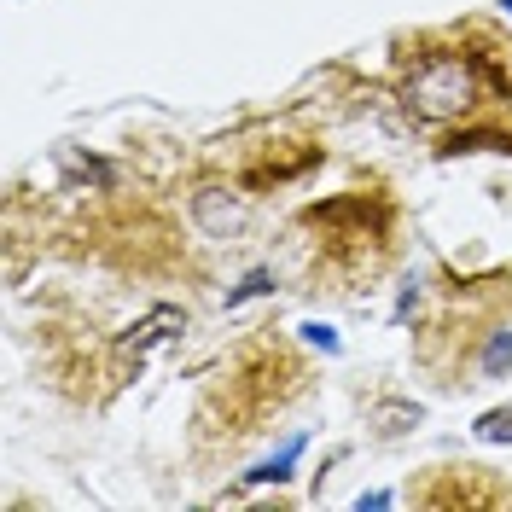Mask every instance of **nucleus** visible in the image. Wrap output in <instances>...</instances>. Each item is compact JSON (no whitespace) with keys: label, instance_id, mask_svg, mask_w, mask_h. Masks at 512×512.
Instances as JSON below:
<instances>
[{"label":"nucleus","instance_id":"1","mask_svg":"<svg viewBox=\"0 0 512 512\" xmlns=\"http://www.w3.org/2000/svg\"><path fill=\"white\" fill-rule=\"evenodd\" d=\"M408 111L425 117V123H454V117H466L472 105H478V76H472V64L454 59V53H437V59L414 64V76H408Z\"/></svg>","mask_w":512,"mask_h":512},{"label":"nucleus","instance_id":"5","mask_svg":"<svg viewBox=\"0 0 512 512\" xmlns=\"http://www.w3.org/2000/svg\"><path fill=\"white\" fill-rule=\"evenodd\" d=\"M478 437H483V443H512V408L483 414V419H478Z\"/></svg>","mask_w":512,"mask_h":512},{"label":"nucleus","instance_id":"6","mask_svg":"<svg viewBox=\"0 0 512 512\" xmlns=\"http://www.w3.org/2000/svg\"><path fill=\"white\" fill-rule=\"evenodd\" d=\"M297 448H303V443H286V448H280V460H268V466H256V472H251V483L286 478V472H291V460H297Z\"/></svg>","mask_w":512,"mask_h":512},{"label":"nucleus","instance_id":"7","mask_svg":"<svg viewBox=\"0 0 512 512\" xmlns=\"http://www.w3.org/2000/svg\"><path fill=\"white\" fill-rule=\"evenodd\" d=\"M256 291H268V274H262V268H256V274H251L239 291H227V309H233V303H245V297H256Z\"/></svg>","mask_w":512,"mask_h":512},{"label":"nucleus","instance_id":"2","mask_svg":"<svg viewBox=\"0 0 512 512\" xmlns=\"http://www.w3.org/2000/svg\"><path fill=\"white\" fill-rule=\"evenodd\" d=\"M192 222L204 227L210 239H233L245 227V204H239V192H227V187H198L192 192Z\"/></svg>","mask_w":512,"mask_h":512},{"label":"nucleus","instance_id":"4","mask_svg":"<svg viewBox=\"0 0 512 512\" xmlns=\"http://www.w3.org/2000/svg\"><path fill=\"white\" fill-rule=\"evenodd\" d=\"M507 367H512V332H495V344L483 350V373H489V379H501Z\"/></svg>","mask_w":512,"mask_h":512},{"label":"nucleus","instance_id":"3","mask_svg":"<svg viewBox=\"0 0 512 512\" xmlns=\"http://www.w3.org/2000/svg\"><path fill=\"white\" fill-rule=\"evenodd\" d=\"M181 326H187V315H181V309H152L146 320H134V326L123 332V355H134V361H140V355L158 350L163 338H175Z\"/></svg>","mask_w":512,"mask_h":512},{"label":"nucleus","instance_id":"8","mask_svg":"<svg viewBox=\"0 0 512 512\" xmlns=\"http://www.w3.org/2000/svg\"><path fill=\"white\" fill-rule=\"evenodd\" d=\"M303 338H309V344H320V350H338V338H332L326 326H303Z\"/></svg>","mask_w":512,"mask_h":512},{"label":"nucleus","instance_id":"9","mask_svg":"<svg viewBox=\"0 0 512 512\" xmlns=\"http://www.w3.org/2000/svg\"><path fill=\"white\" fill-rule=\"evenodd\" d=\"M507 6H512V0H507Z\"/></svg>","mask_w":512,"mask_h":512}]
</instances>
